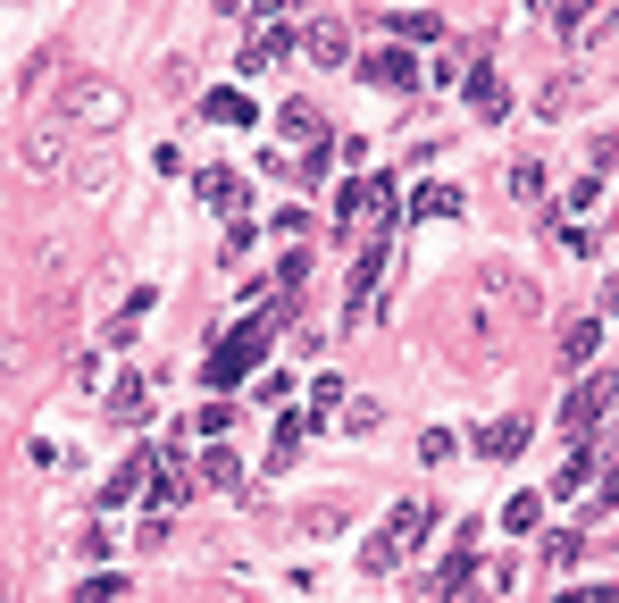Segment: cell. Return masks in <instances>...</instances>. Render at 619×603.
I'll list each match as a JSON object with an SVG mask.
<instances>
[{"mask_svg": "<svg viewBox=\"0 0 619 603\" xmlns=\"http://www.w3.org/2000/svg\"><path fill=\"white\" fill-rule=\"evenodd\" d=\"M59 126L68 134H117L126 126V93H117L110 75H75L68 93H59Z\"/></svg>", "mask_w": 619, "mask_h": 603, "instance_id": "cell-1", "label": "cell"}, {"mask_svg": "<svg viewBox=\"0 0 619 603\" xmlns=\"http://www.w3.org/2000/svg\"><path fill=\"white\" fill-rule=\"evenodd\" d=\"M68 168H75V134L59 126V117H42V126L18 143V176H25V185H59Z\"/></svg>", "mask_w": 619, "mask_h": 603, "instance_id": "cell-2", "label": "cell"}, {"mask_svg": "<svg viewBox=\"0 0 619 603\" xmlns=\"http://www.w3.org/2000/svg\"><path fill=\"white\" fill-rule=\"evenodd\" d=\"M268 327H277V319H251V327H235V336H226L218 352H209V369H202V377H209V386H235V377H244L251 360L268 352Z\"/></svg>", "mask_w": 619, "mask_h": 603, "instance_id": "cell-3", "label": "cell"}, {"mask_svg": "<svg viewBox=\"0 0 619 603\" xmlns=\"http://www.w3.org/2000/svg\"><path fill=\"white\" fill-rule=\"evenodd\" d=\"M477 294H503L519 319L536 310V302H545V294H536V277H527V268H510V260H486V268H477Z\"/></svg>", "mask_w": 619, "mask_h": 603, "instance_id": "cell-4", "label": "cell"}, {"mask_svg": "<svg viewBox=\"0 0 619 603\" xmlns=\"http://www.w3.org/2000/svg\"><path fill=\"white\" fill-rule=\"evenodd\" d=\"M117 168H126V160H117L110 143H93V151H84V160L68 168V185L84 193V202H101V193H117Z\"/></svg>", "mask_w": 619, "mask_h": 603, "instance_id": "cell-5", "label": "cell"}, {"mask_svg": "<svg viewBox=\"0 0 619 603\" xmlns=\"http://www.w3.org/2000/svg\"><path fill=\"white\" fill-rule=\"evenodd\" d=\"M611 395H619V369H595L578 386V395H569V411H561V428H595L602 411H611Z\"/></svg>", "mask_w": 619, "mask_h": 603, "instance_id": "cell-6", "label": "cell"}, {"mask_svg": "<svg viewBox=\"0 0 619 603\" xmlns=\"http://www.w3.org/2000/svg\"><path fill=\"white\" fill-rule=\"evenodd\" d=\"M385 209V176H360V185H343V226L352 218H376Z\"/></svg>", "mask_w": 619, "mask_h": 603, "instance_id": "cell-7", "label": "cell"}, {"mask_svg": "<svg viewBox=\"0 0 619 603\" xmlns=\"http://www.w3.org/2000/svg\"><path fill=\"white\" fill-rule=\"evenodd\" d=\"M470 110H477V117H503V110H510V101H503V75H494V68H470Z\"/></svg>", "mask_w": 619, "mask_h": 603, "instance_id": "cell-8", "label": "cell"}, {"mask_svg": "<svg viewBox=\"0 0 619 603\" xmlns=\"http://www.w3.org/2000/svg\"><path fill=\"white\" fill-rule=\"evenodd\" d=\"M310 59H327V68H343V59H352V34H343L336 18H327V25H310Z\"/></svg>", "mask_w": 619, "mask_h": 603, "instance_id": "cell-9", "label": "cell"}, {"mask_svg": "<svg viewBox=\"0 0 619 603\" xmlns=\"http://www.w3.org/2000/svg\"><path fill=\"white\" fill-rule=\"evenodd\" d=\"M519 444H527V419H503V428H486V436H477V452H486V461H510Z\"/></svg>", "mask_w": 619, "mask_h": 603, "instance_id": "cell-10", "label": "cell"}, {"mask_svg": "<svg viewBox=\"0 0 619 603\" xmlns=\"http://www.w3.org/2000/svg\"><path fill=\"white\" fill-rule=\"evenodd\" d=\"M536 110H545V117H569V110H578V84H569V75H545V93H536Z\"/></svg>", "mask_w": 619, "mask_h": 603, "instance_id": "cell-11", "label": "cell"}, {"mask_svg": "<svg viewBox=\"0 0 619 603\" xmlns=\"http://www.w3.org/2000/svg\"><path fill=\"white\" fill-rule=\"evenodd\" d=\"M51 75H59V51H34V59H25V75H18V101H34Z\"/></svg>", "mask_w": 619, "mask_h": 603, "instance_id": "cell-12", "label": "cell"}, {"mask_svg": "<svg viewBox=\"0 0 619 603\" xmlns=\"http://www.w3.org/2000/svg\"><path fill=\"white\" fill-rule=\"evenodd\" d=\"M202 117H226V126H251V101H244V93H202Z\"/></svg>", "mask_w": 619, "mask_h": 603, "instance_id": "cell-13", "label": "cell"}, {"mask_svg": "<svg viewBox=\"0 0 619 603\" xmlns=\"http://www.w3.org/2000/svg\"><path fill=\"white\" fill-rule=\"evenodd\" d=\"M510 193L519 202H545V160H510Z\"/></svg>", "mask_w": 619, "mask_h": 603, "instance_id": "cell-14", "label": "cell"}, {"mask_svg": "<svg viewBox=\"0 0 619 603\" xmlns=\"http://www.w3.org/2000/svg\"><path fill=\"white\" fill-rule=\"evenodd\" d=\"M277 134H293V143H310V151H319V117L301 110V101H285V117H277Z\"/></svg>", "mask_w": 619, "mask_h": 603, "instance_id": "cell-15", "label": "cell"}, {"mask_svg": "<svg viewBox=\"0 0 619 603\" xmlns=\"http://www.w3.org/2000/svg\"><path fill=\"white\" fill-rule=\"evenodd\" d=\"M427 528H435L427 503H394V545H402V536H427Z\"/></svg>", "mask_w": 619, "mask_h": 603, "instance_id": "cell-16", "label": "cell"}, {"mask_svg": "<svg viewBox=\"0 0 619 603\" xmlns=\"http://www.w3.org/2000/svg\"><path fill=\"white\" fill-rule=\"evenodd\" d=\"M202 478H209V487H244V470H235V452H226V444H209Z\"/></svg>", "mask_w": 619, "mask_h": 603, "instance_id": "cell-17", "label": "cell"}, {"mask_svg": "<svg viewBox=\"0 0 619 603\" xmlns=\"http://www.w3.org/2000/svg\"><path fill=\"white\" fill-rule=\"evenodd\" d=\"M336 528H343V503H310L301 511V536H336Z\"/></svg>", "mask_w": 619, "mask_h": 603, "instance_id": "cell-18", "label": "cell"}, {"mask_svg": "<svg viewBox=\"0 0 619 603\" xmlns=\"http://www.w3.org/2000/svg\"><path fill=\"white\" fill-rule=\"evenodd\" d=\"M561 352H569V360H578V369H586V360L602 352V327H595V319H586V327H569V344H561Z\"/></svg>", "mask_w": 619, "mask_h": 603, "instance_id": "cell-19", "label": "cell"}, {"mask_svg": "<svg viewBox=\"0 0 619 603\" xmlns=\"http://www.w3.org/2000/svg\"><path fill=\"white\" fill-rule=\"evenodd\" d=\"M503 520H510V528H536V520H545V494H510Z\"/></svg>", "mask_w": 619, "mask_h": 603, "instance_id": "cell-20", "label": "cell"}, {"mask_svg": "<svg viewBox=\"0 0 619 603\" xmlns=\"http://www.w3.org/2000/svg\"><path fill=\"white\" fill-rule=\"evenodd\" d=\"M369 75H376V84H411V59L385 51V59H369Z\"/></svg>", "mask_w": 619, "mask_h": 603, "instance_id": "cell-21", "label": "cell"}, {"mask_svg": "<svg viewBox=\"0 0 619 603\" xmlns=\"http://www.w3.org/2000/svg\"><path fill=\"white\" fill-rule=\"evenodd\" d=\"M110 411H117V419H134V411H143V377H117V395H110Z\"/></svg>", "mask_w": 619, "mask_h": 603, "instance_id": "cell-22", "label": "cell"}, {"mask_svg": "<svg viewBox=\"0 0 619 603\" xmlns=\"http://www.w3.org/2000/svg\"><path fill=\"white\" fill-rule=\"evenodd\" d=\"M226 428H235V411H226V402H209V411H202V428H193V436H218V444H226Z\"/></svg>", "mask_w": 619, "mask_h": 603, "instance_id": "cell-23", "label": "cell"}, {"mask_svg": "<svg viewBox=\"0 0 619 603\" xmlns=\"http://www.w3.org/2000/svg\"><path fill=\"white\" fill-rule=\"evenodd\" d=\"M75 603H117V579H93V586H84Z\"/></svg>", "mask_w": 619, "mask_h": 603, "instance_id": "cell-24", "label": "cell"}, {"mask_svg": "<svg viewBox=\"0 0 619 603\" xmlns=\"http://www.w3.org/2000/svg\"><path fill=\"white\" fill-rule=\"evenodd\" d=\"M553 603H619L611 586H586V595H553Z\"/></svg>", "mask_w": 619, "mask_h": 603, "instance_id": "cell-25", "label": "cell"}, {"mask_svg": "<svg viewBox=\"0 0 619 603\" xmlns=\"http://www.w3.org/2000/svg\"><path fill=\"white\" fill-rule=\"evenodd\" d=\"M602 511H619V470H602Z\"/></svg>", "mask_w": 619, "mask_h": 603, "instance_id": "cell-26", "label": "cell"}, {"mask_svg": "<svg viewBox=\"0 0 619 603\" xmlns=\"http://www.w3.org/2000/svg\"><path fill=\"white\" fill-rule=\"evenodd\" d=\"M602 319H619V277H611V285H602Z\"/></svg>", "mask_w": 619, "mask_h": 603, "instance_id": "cell-27", "label": "cell"}, {"mask_svg": "<svg viewBox=\"0 0 619 603\" xmlns=\"http://www.w3.org/2000/svg\"><path fill=\"white\" fill-rule=\"evenodd\" d=\"M218 603H251V595H244V586H226V595H218Z\"/></svg>", "mask_w": 619, "mask_h": 603, "instance_id": "cell-28", "label": "cell"}, {"mask_svg": "<svg viewBox=\"0 0 619 603\" xmlns=\"http://www.w3.org/2000/svg\"><path fill=\"white\" fill-rule=\"evenodd\" d=\"M0 603H9V570H0Z\"/></svg>", "mask_w": 619, "mask_h": 603, "instance_id": "cell-29", "label": "cell"}]
</instances>
